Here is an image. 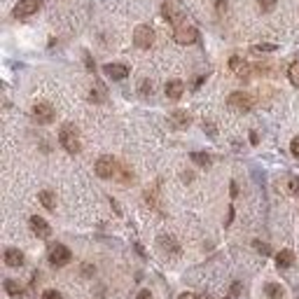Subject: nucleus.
Segmentation results:
<instances>
[{"label": "nucleus", "instance_id": "f257e3e1", "mask_svg": "<svg viewBox=\"0 0 299 299\" xmlns=\"http://www.w3.org/2000/svg\"><path fill=\"white\" fill-rule=\"evenodd\" d=\"M59 141H61L63 150L70 154H77L79 150H82V145H79V134L73 124H63L61 131H59Z\"/></svg>", "mask_w": 299, "mask_h": 299}, {"label": "nucleus", "instance_id": "f03ea898", "mask_svg": "<svg viewBox=\"0 0 299 299\" xmlns=\"http://www.w3.org/2000/svg\"><path fill=\"white\" fill-rule=\"evenodd\" d=\"M227 105L236 112H248L252 108V96H248V94H243V92H234L227 98Z\"/></svg>", "mask_w": 299, "mask_h": 299}, {"label": "nucleus", "instance_id": "7ed1b4c3", "mask_svg": "<svg viewBox=\"0 0 299 299\" xmlns=\"http://www.w3.org/2000/svg\"><path fill=\"white\" fill-rule=\"evenodd\" d=\"M47 257H49V262L54 264V267H66L68 262H70V250H68L66 245H61V243H54L52 248H49V252H47Z\"/></svg>", "mask_w": 299, "mask_h": 299}, {"label": "nucleus", "instance_id": "20e7f679", "mask_svg": "<svg viewBox=\"0 0 299 299\" xmlns=\"http://www.w3.org/2000/svg\"><path fill=\"white\" fill-rule=\"evenodd\" d=\"M154 42V31L150 28V26H138L134 31V45L136 47H141V49H150Z\"/></svg>", "mask_w": 299, "mask_h": 299}, {"label": "nucleus", "instance_id": "39448f33", "mask_svg": "<svg viewBox=\"0 0 299 299\" xmlns=\"http://www.w3.org/2000/svg\"><path fill=\"white\" fill-rule=\"evenodd\" d=\"M173 37H176L178 45H194L199 40V31H196L194 26H178Z\"/></svg>", "mask_w": 299, "mask_h": 299}, {"label": "nucleus", "instance_id": "423d86ee", "mask_svg": "<svg viewBox=\"0 0 299 299\" xmlns=\"http://www.w3.org/2000/svg\"><path fill=\"white\" fill-rule=\"evenodd\" d=\"M33 115H35V119L40 124H49V122H54V108L47 103V101H40V103L33 105Z\"/></svg>", "mask_w": 299, "mask_h": 299}, {"label": "nucleus", "instance_id": "0eeeda50", "mask_svg": "<svg viewBox=\"0 0 299 299\" xmlns=\"http://www.w3.org/2000/svg\"><path fill=\"white\" fill-rule=\"evenodd\" d=\"M117 173V161L112 157H101L96 161V176L98 178H112Z\"/></svg>", "mask_w": 299, "mask_h": 299}, {"label": "nucleus", "instance_id": "6e6552de", "mask_svg": "<svg viewBox=\"0 0 299 299\" xmlns=\"http://www.w3.org/2000/svg\"><path fill=\"white\" fill-rule=\"evenodd\" d=\"M40 5H42V0H19L17 7H14V14L17 17H31L40 10Z\"/></svg>", "mask_w": 299, "mask_h": 299}, {"label": "nucleus", "instance_id": "1a4fd4ad", "mask_svg": "<svg viewBox=\"0 0 299 299\" xmlns=\"http://www.w3.org/2000/svg\"><path fill=\"white\" fill-rule=\"evenodd\" d=\"M103 70L110 79H126L129 77V68L124 66V63H108Z\"/></svg>", "mask_w": 299, "mask_h": 299}, {"label": "nucleus", "instance_id": "9d476101", "mask_svg": "<svg viewBox=\"0 0 299 299\" xmlns=\"http://www.w3.org/2000/svg\"><path fill=\"white\" fill-rule=\"evenodd\" d=\"M31 229H33V234L40 238H49V234H52V227H49L42 218H37V215L31 218Z\"/></svg>", "mask_w": 299, "mask_h": 299}, {"label": "nucleus", "instance_id": "9b49d317", "mask_svg": "<svg viewBox=\"0 0 299 299\" xmlns=\"http://www.w3.org/2000/svg\"><path fill=\"white\" fill-rule=\"evenodd\" d=\"M183 92H185V84L180 79H168L166 82V96L171 98V101H178V98L183 96Z\"/></svg>", "mask_w": 299, "mask_h": 299}, {"label": "nucleus", "instance_id": "f8f14e48", "mask_svg": "<svg viewBox=\"0 0 299 299\" xmlns=\"http://www.w3.org/2000/svg\"><path fill=\"white\" fill-rule=\"evenodd\" d=\"M229 68H232L238 77H248V75H250V66H248L243 59H238V56H232V59H229Z\"/></svg>", "mask_w": 299, "mask_h": 299}, {"label": "nucleus", "instance_id": "ddd939ff", "mask_svg": "<svg viewBox=\"0 0 299 299\" xmlns=\"http://www.w3.org/2000/svg\"><path fill=\"white\" fill-rule=\"evenodd\" d=\"M5 264L12 269H19L21 264H24V252L17 250V248H10V250H5Z\"/></svg>", "mask_w": 299, "mask_h": 299}, {"label": "nucleus", "instance_id": "4468645a", "mask_svg": "<svg viewBox=\"0 0 299 299\" xmlns=\"http://www.w3.org/2000/svg\"><path fill=\"white\" fill-rule=\"evenodd\" d=\"M159 245H161V250L164 252H171V255H178L180 252V245L176 243V238L173 236H159Z\"/></svg>", "mask_w": 299, "mask_h": 299}, {"label": "nucleus", "instance_id": "2eb2a0df", "mask_svg": "<svg viewBox=\"0 0 299 299\" xmlns=\"http://www.w3.org/2000/svg\"><path fill=\"white\" fill-rule=\"evenodd\" d=\"M276 264H278V269H290L294 264V252L292 250H281L278 255H276Z\"/></svg>", "mask_w": 299, "mask_h": 299}, {"label": "nucleus", "instance_id": "dca6fc26", "mask_svg": "<svg viewBox=\"0 0 299 299\" xmlns=\"http://www.w3.org/2000/svg\"><path fill=\"white\" fill-rule=\"evenodd\" d=\"M189 115L185 110H176L171 115V124H173V129H185V126H189Z\"/></svg>", "mask_w": 299, "mask_h": 299}, {"label": "nucleus", "instance_id": "f3484780", "mask_svg": "<svg viewBox=\"0 0 299 299\" xmlns=\"http://www.w3.org/2000/svg\"><path fill=\"white\" fill-rule=\"evenodd\" d=\"M161 14H164V19L171 21V24H178V21H180V12H178L171 3H164V5H161Z\"/></svg>", "mask_w": 299, "mask_h": 299}, {"label": "nucleus", "instance_id": "a211bd4d", "mask_svg": "<svg viewBox=\"0 0 299 299\" xmlns=\"http://www.w3.org/2000/svg\"><path fill=\"white\" fill-rule=\"evenodd\" d=\"M37 199H40V203H42L47 210H54L56 208V199H54V194H52L49 189H42V192L37 194Z\"/></svg>", "mask_w": 299, "mask_h": 299}, {"label": "nucleus", "instance_id": "6ab92c4d", "mask_svg": "<svg viewBox=\"0 0 299 299\" xmlns=\"http://www.w3.org/2000/svg\"><path fill=\"white\" fill-rule=\"evenodd\" d=\"M264 292H267L269 299H283V287L281 285H276V283H267V287H264Z\"/></svg>", "mask_w": 299, "mask_h": 299}, {"label": "nucleus", "instance_id": "aec40b11", "mask_svg": "<svg viewBox=\"0 0 299 299\" xmlns=\"http://www.w3.org/2000/svg\"><path fill=\"white\" fill-rule=\"evenodd\" d=\"M89 98H92L94 103H101V101H105V87L101 84V82H96L92 89V94H89Z\"/></svg>", "mask_w": 299, "mask_h": 299}, {"label": "nucleus", "instance_id": "412c9836", "mask_svg": "<svg viewBox=\"0 0 299 299\" xmlns=\"http://www.w3.org/2000/svg\"><path fill=\"white\" fill-rule=\"evenodd\" d=\"M287 77H290L292 87H297V89H299V61H294L292 66L287 68Z\"/></svg>", "mask_w": 299, "mask_h": 299}, {"label": "nucleus", "instance_id": "4be33fe9", "mask_svg": "<svg viewBox=\"0 0 299 299\" xmlns=\"http://www.w3.org/2000/svg\"><path fill=\"white\" fill-rule=\"evenodd\" d=\"M192 161L196 166H210V154L206 152H192Z\"/></svg>", "mask_w": 299, "mask_h": 299}, {"label": "nucleus", "instance_id": "5701e85b", "mask_svg": "<svg viewBox=\"0 0 299 299\" xmlns=\"http://www.w3.org/2000/svg\"><path fill=\"white\" fill-rule=\"evenodd\" d=\"M287 189H290V194L299 196V178H297V176L287 178Z\"/></svg>", "mask_w": 299, "mask_h": 299}, {"label": "nucleus", "instance_id": "b1692460", "mask_svg": "<svg viewBox=\"0 0 299 299\" xmlns=\"http://www.w3.org/2000/svg\"><path fill=\"white\" fill-rule=\"evenodd\" d=\"M257 5H260V10H262V12H274L276 0H257Z\"/></svg>", "mask_w": 299, "mask_h": 299}, {"label": "nucleus", "instance_id": "393cba45", "mask_svg": "<svg viewBox=\"0 0 299 299\" xmlns=\"http://www.w3.org/2000/svg\"><path fill=\"white\" fill-rule=\"evenodd\" d=\"M152 92H154L152 82H150V79H143V82H141V94H143V96H152Z\"/></svg>", "mask_w": 299, "mask_h": 299}, {"label": "nucleus", "instance_id": "a878e982", "mask_svg": "<svg viewBox=\"0 0 299 299\" xmlns=\"http://www.w3.org/2000/svg\"><path fill=\"white\" fill-rule=\"evenodd\" d=\"M5 290L10 294H21V287H19V283H14V281H5Z\"/></svg>", "mask_w": 299, "mask_h": 299}, {"label": "nucleus", "instance_id": "bb28decb", "mask_svg": "<svg viewBox=\"0 0 299 299\" xmlns=\"http://www.w3.org/2000/svg\"><path fill=\"white\" fill-rule=\"evenodd\" d=\"M252 245H255V250L260 252V255H271V248H269L267 243H262V241H255Z\"/></svg>", "mask_w": 299, "mask_h": 299}, {"label": "nucleus", "instance_id": "cd10ccee", "mask_svg": "<svg viewBox=\"0 0 299 299\" xmlns=\"http://www.w3.org/2000/svg\"><path fill=\"white\" fill-rule=\"evenodd\" d=\"M278 49L276 45H252V52H274Z\"/></svg>", "mask_w": 299, "mask_h": 299}, {"label": "nucleus", "instance_id": "c85d7f7f", "mask_svg": "<svg viewBox=\"0 0 299 299\" xmlns=\"http://www.w3.org/2000/svg\"><path fill=\"white\" fill-rule=\"evenodd\" d=\"M42 299H63V297H61V292H56V290H45Z\"/></svg>", "mask_w": 299, "mask_h": 299}, {"label": "nucleus", "instance_id": "c756f323", "mask_svg": "<svg viewBox=\"0 0 299 299\" xmlns=\"http://www.w3.org/2000/svg\"><path fill=\"white\" fill-rule=\"evenodd\" d=\"M290 152H292L294 157H299V136L292 138V143H290Z\"/></svg>", "mask_w": 299, "mask_h": 299}, {"label": "nucleus", "instance_id": "7c9ffc66", "mask_svg": "<svg viewBox=\"0 0 299 299\" xmlns=\"http://www.w3.org/2000/svg\"><path fill=\"white\" fill-rule=\"evenodd\" d=\"M215 10H218V14H225V10H227V0H215Z\"/></svg>", "mask_w": 299, "mask_h": 299}, {"label": "nucleus", "instance_id": "2f4dec72", "mask_svg": "<svg viewBox=\"0 0 299 299\" xmlns=\"http://www.w3.org/2000/svg\"><path fill=\"white\" fill-rule=\"evenodd\" d=\"M203 131H208V134H210V138H215V126L210 122H206L203 124Z\"/></svg>", "mask_w": 299, "mask_h": 299}, {"label": "nucleus", "instance_id": "473e14b6", "mask_svg": "<svg viewBox=\"0 0 299 299\" xmlns=\"http://www.w3.org/2000/svg\"><path fill=\"white\" fill-rule=\"evenodd\" d=\"M136 299H152V294H150V290H141Z\"/></svg>", "mask_w": 299, "mask_h": 299}, {"label": "nucleus", "instance_id": "72a5a7b5", "mask_svg": "<svg viewBox=\"0 0 299 299\" xmlns=\"http://www.w3.org/2000/svg\"><path fill=\"white\" fill-rule=\"evenodd\" d=\"M180 299H201V297H196L194 292H183L180 294Z\"/></svg>", "mask_w": 299, "mask_h": 299}, {"label": "nucleus", "instance_id": "f704fd0d", "mask_svg": "<svg viewBox=\"0 0 299 299\" xmlns=\"http://www.w3.org/2000/svg\"><path fill=\"white\" fill-rule=\"evenodd\" d=\"M84 59H87V68H89V70H94V63H92V56H89V54H84Z\"/></svg>", "mask_w": 299, "mask_h": 299}, {"label": "nucleus", "instance_id": "c9c22d12", "mask_svg": "<svg viewBox=\"0 0 299 299\" xmlns=\"http://www.w3.org/2000/svg\"><path fill=\"white\" fill-rule=\"evenodd\" d=\"M250 143H252V145H257V143H260V138H257V134H255V131L250 134Z\"/></svg>", "mask_w": 299, "mask_h": 299}, {"label": "nucleus", "instance_id": "e433bc0d", "mask_svg": "<svg viewBox=\"0 0 299 299\" xmlns=\"http://www.w3.org/2000/svg\"><path fill=\"white\" fill-rule=\"evenodd\" d=\"M232 290H234V294H241V283H234Z\"/></svg>", "mask_w": 299, "mask_h": 299}, {"label": "nucleus", "instance_id": "4c0bfd02", "mask_svg": "<svg viewBox=\"0 0 299 299\" xmlns=\"http://www.w3.org/2000/svg\"><path fill=\"white\" fill-rule=\"evenodd\" d=\"M238 194V187H236V183H232V196H236Z\"/></svg>", "mask_w": 299, "mask_h": 299}]
</instances>
